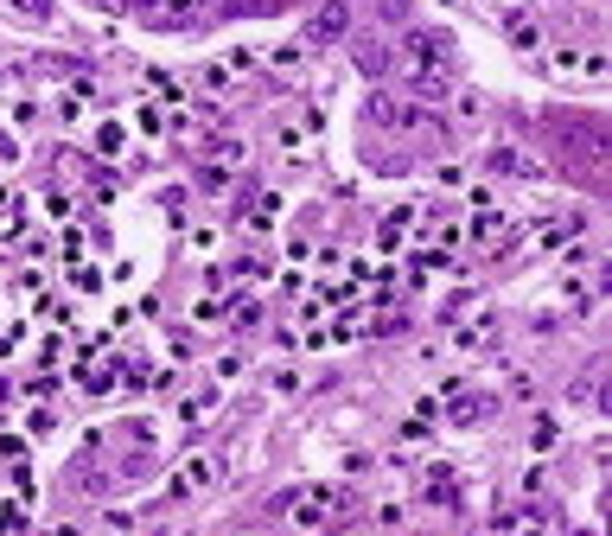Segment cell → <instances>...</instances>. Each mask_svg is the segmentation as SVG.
<instances>
[{
	"mask_svg": "<svg viewBox=\"0 0 612 536\" xmlns=\"http://www.w3.org/2000/svg\"><path fill=\"white\" fill-rule=\"evenodd\" d=\"M332 505H338V492H332V486H313L306 498H294V523H300V530H319Z\"/></svg>",
	"mask_w": 612,
	"mask_h": 536,
	"instance_id": "cell-1",
	"label": "cell"
},
{
	"mask_svg": "<svg viewBox=\"0 0 612 536\" xmlns=\"http://www.w3.org/2000/svg\"><path fill=\"white\" fill-rule=\"evenodd\" d=\"M351 26V7H338V0H325V7L306 20V39H338V32H345Z\"/></svg>",
	"mask_w": 612,
	"mask_h": 536,
	"instance_id": "cell-2",
	"label": "cell"
},
{
	"mask_svg": "<svg viewBox=\"0 0 612 536\" xmlns=\"http://www.w3.org/2000/svg\"><path fill=\"white\" fill-rule=\"evenodd\" d=\"M211 473H217L211 460H185L179 479H173V492H179V498H185V492H204V486H211Z\"/></svg>",
	"mask_w": 612,
	"mask_h": 536,
	"instance_id": "cell-3",
	"label": "cell"
},
{
	"mask_svg": "<svg viewBox=\"0 0 612 536\" xmlns=\"http://www.w3.org/2000/svg\"><path fill=\"white\" fill-rule=\"evenodd\" d=\"M134 128H141V134H160V128H166V115H160L154 103H141V109H134Z\"/></svg>",
	"mask_w": 612,
	"mask_h": 536,
	"instance_id": "cell-4",
	"label": "cell"
}]
</instances>
